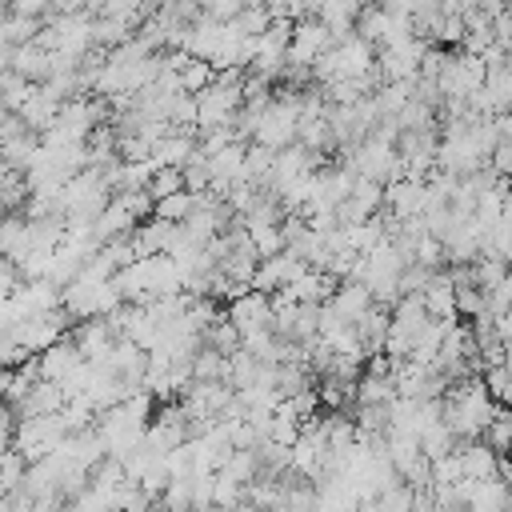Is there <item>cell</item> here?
Segmentation results:
<instances>
[{"label": "cell", "instance_id": "20", "mask_svg": "<svg viewBox=\"0 0 512 512\" xmlns=\"http://www.w3.org/2000/svg\"><path fill=\"white\" fill-rule=\"evenodd\" d=\"M320 328V304H296L292 316V344H312Z\"/></svg>", "mask_w": 512, "mask_h": 512}, {"label": "cell", "instance_id": "25", "mask_svg": "<svg viewBox=\"0 0 512 512\" xmlns=\"http://www.w3.org/2000/svg\"><path fill=\"white\" fill-rule=\"evenodd\" d=\"M12 176H16V172H12V168H8V164H4V160H0V188H4V184H8V180H12Z\"/></svg>", "mask_w": 512, "mask_h": 512}, {"label": "cell", "instance_id": "14", "mask_svg": "<svg viewBox=\"0 0 512 512\" xmlns=\"http://www.w3.org/2000/svg\"><path fill=\"white\" fill-rule=\"evenodd\" d=\"M200 348H212V352H220V356H232V352L240 348V336H236V328L220 316V320H212V324L200 332Z\"/></svg>", "mask_w": 512, "mask_h": 512}, {"label": "cell", "instance_id": "1", "mask_svg": "<svg viewBox=\"0 0 512 512\" xmlns=\"http://www.w3.org/2000/svg\"><path fill=\"white\" fill-rule=\"evenodd\" d=\"M224 320L236 328V336H240V340L268 332V324H272L268 296H260V292H244V296L228 300V304H224Z\"/></svg>", "mask_w": 512, "mask_h": 512}, {"label": "cell", "instance_id": "15", "mask_svg": "<svg viewBox=\"0 0 512 512\" xmlns=\"http://www.w3.org/2000/svg\"><path fill=\"white\" fill-rule=\"evenodd\" d=\"M508 440H512V424H508V408H496V416L484 424L480 432V444L492 452V456H508Z\"/></svg>", "mask_w": 512, "mask_h": 512}, {"label": "cell", "instance_id": "7", "mask_svg": "<svg viewBox=\"0 0 512 512\" xmlns=\"http://www.w3.org/2000/svg\"><path fill=\"white\" fill-rule=\"evenodd\" d=\"M324 304L336 312V320H344V324H356V320H360V316L372 308V296L364 292V284H356V280H340Z\"/></svg>", "mask_w": 512, "mask_h": 512}, {"label": "cell", "instance_id": "28", "mask_svg": "<svg viewBox=\"0 0 512 512\" xmlns=\"http://www.w3.org/2000/svg\"><path fill=\"white\" fill-rule=\"evenodd\" d=\"M204 512H224V508H204Z\"/></svg>", "mask_w": 512, "mask_h": 512}, {"label": "cell", "instance_id": "11", "mask_svg": "<svg viewBox=\"0 0 512 512\" xmlns=\"http://www.w3.org/2000/svg\"><path fill=\"white\" fill-rule=\"evenodd\" d=\"M188 376H192V384H228V356H220L212 348H200L188 360Z\"/></svg>", "mask_w": 512, "mask_h": 512}, {"label": "cell", "instance_id": "9", "mask_svg": "<svg viewBox=\"0 0 512 512\" xmlns=\"http://www.w3.org/2000/svg\"><path fill=\"white\" fill-rule=\"evenodd\" d=\"M420 304H424V316H428V320H444V324L456 320V312H452V284H448L444 272H436V276L424 284Z\"/></svg>", "mask_w": 512, "mask_h": 512}, {"label": "cell", "instance_id": "24", "mask_svg": "<svg viewBox=\"0 0 512 512\" xmlns=\"http://www.w3.org/2000/svg\"><path fill=\"white\" fill-rule=\"evenodd\" d=\"M484 168H488L492 176H500V180H508V168H512V140H496V148L488 152V160H484Z\"/></svg>", "mask_w": 512, "mask_h": 512}, {"label": "cell", "instance_id": "4", "mask_svg": "<svg viewBox=\"0 0 512 512\" xmlns=\"http://www.w3.org/2000/svg\"><path fill=\"white\" fill-rule=\"evenodd\" d=\"M332 48V40H328V32L308 16V20H296L292 24V40H288V64H300V68H312V60L320 56V52H328Z\"/></svg>", "mask_w": 512, "mask_h": 512}, {"label": "cell", "instance_id": "12", "mask_svg": "<svg viewBox=\"0 0 512 512\" xmlns=\"http://www.w3.org/2000/svg\"><path fill=\"white\" fill-rule=\"evenodd\" d=\"M464 512H508V484L504 480H480V484H472Z\"/></svg>", "mask_w": 512, "mask_h": 512}, {"label": "cell", "instance_id": "23", "mask_svg": "<svg viewBox=\"0 0 512 512\" xmlns=\"http://www.w3.org/2000/svg\"><path fill=\"white\" fill-rule=\"evenodd\" d=\"M240 0H212V4H200V16L212 20V24H232L240 16Z\"/></svg>", "mask_w": 512, "mask_h": 512}, {"label": "cell", "instance_id": "18", "mask_svg": "<svg viewBox=\"0 0 512 512\" xmlns=\"http://www.w3.org/2000/svg\"><path fill=\"white\" fill-rule=\"evenodd\" d=\"M176 84H180V92L184 96H196V92H204L208 84H212V68L204 64V60H184V68L176 72Z\"/></svg>", "mask_w": 512, "mask_h": 512}, {"label": "cell", "instance_id": "26", "mask_svg": "<svg viewBox=\"0 0 512 512\" xmlns=\"http://www.w3.org/2000/svg\"><path fill=\"white\" fill-rule=\"evenodd\" d=\"M4 384H8V372H0V396H4Z\"/></svg>", "mask_w": 512, "mask_h": 512}, {"label": "cell", "instance_id": "2", "mask_svg": "<svg viewBox=\"0 0 512 512\" xmlns=\"http://www.w3.org/2000/svg\"><path fill=\"white\" fill-rule=\"evenodd\" d=\"M424 48H428V44L416 40V36L380 48V52H376V72L384 76V84H392V80H416V64H420Z\"/></svg>", "mask_w": 512, "mask_h": 512}, {"label": "cell", "instance_id": "16", "mask_svg": "<svg viewBox=\"0 0 512 512\" xmlns=\"http://www.w3.org/2000/svg\"><path fill=\"white\" fill-rule=\"evenodd\" d=\"M224 480H232V484H240V488H248L256 476H260V464H256V456L252 452H232L220 468H216Z\"/></svg>", "mask_w": 512, "mask_h": 512}, {"label": "cell", "instance_id": "17", "mask_svg": "<svg viewBox=\"0 0 512 512\" xmlns=\"http://www.w3.org/2000/svg\"><path fill=\"white\" fill-rule=\"evenodd\" d=\"M188 212H192V192H176V196L152 200V220H160V224H184Z\"/></svg>", "mask_w": 512, "mask_h": 512}, {"label": "cell", "instance_id": "13", "mask_svg": "<svg viewBox=\"0 0 512 512\" xmlns=\"http://www.w3.org/2000/svg\"><path fill=\"white\" fill-rule=\"evenodd\" d=\"M244 232H248V244H252L256 260H272V256H280V252H284L280 224H252V228H244Z\"/></svg>", "mask_w": 512, "mask_h": 512}, {"label": "cell", "instance_id": "3", "mask_svg": "<svg viewBox=\"0 0 512 512\" xmlns=\"http://www.w3.org/2000/svg\"><path fill=\"white\" fill-rule=\"evenodd\" d=\"M68 340H72V348L80 352V360L92 364V368H100V364L108 360L112 344H116V336H112V328H108L104 320H80V324H72V328H68Z\"/></svg>", "mask_w": 512, "mask_h": 512}, {"label": "cell", "instance_id": "5", "mask_svg": "<svg viewBox=\"0 0 512 512\" xmlns=\"http://www.w3.org/2000/svg\"><path fill=\"white\" fill-rule=\"evenodd\" d=\"M328 56H332V72H336V80H360V76L372 68L376 48H368L360 36H348V40L332 44Z\"/></svg>", "mask_w": 512, "mask_h": 512}, {"label": "cell", "instance_id": "8", "mask_svg": "<svg viewBox=\"0 0 512 512\" xmlns=\"http://www.w3.org/2000/svg\"><path fill=\"white\" fill-rule=\"evenodd\" d=\"M132 228H136V220L124 212V204H120V200H108V204H104V212L92 220V236H96V244H108V240L132 236Z\"/></svg>", "mask_w": 512, "mask_h": 512}, {"label": "cell", "instance_id": "27", "mask_svg": "<svg viewBox=\"0 0 512 512\" xmlns=\"http://www.w3.org/2000/svg\"><path fill=\"white\" fill-rule=\"evenodd\" d=\"M4 16H8V4H0V24H4Z\"/></svg>", "mask_w": 512, "mask_h": 512}, {"label": "cell", "instance_id": "19", "mask_svg": "<svg viewBox=\"0 0 512 512\" xmlns=\"http://www.w3.org/2000/svg\"><path fill=\"white\" fill-rule=\"evenodd\" d=\"M144 192H148L152 200H164V196H176V192H184V172H180V168H156V172L148 176V184H144Z\"/></svg>", "mask_w": 512, "mask_h": 512}, {"label": "cell", "instance_id": "10", "mask_svg": "<svg viewBox=\"0 0 512 512\" xmlns=\"http://www.w3.org/2000/svg\"><path fill=\"white\" fill-rule=\"evenodd\" d=\"M332 288H336V280L332 276H324V272H312V268H304L284 292L296 300V304H324L328 296H332Z\"/></svg>", "mask_w": 512, "mask_h": 512}, {"label": "cell", "instance_id": "22", "mask_svg": "<svg viewBox=\"0 0 512 512\" xmlns=\"http://www.w3.org/2000/svg\"><path fill=\"white\" fill-rule=\"evenodd\" d=\"M24 472H28V464L20 460V452L4 448V452H0V496L16 492V488H20V480H24Z\"/></svg>", "mask_w": 512, "mask_h": 512}, {"label": "cell", "instance_id": "6", "mask_svg": "<svg viewBox=\"0 0 512 512\" xmlns=\"http://www.w3.org/2000/svg\"><path fill=\"white\" fill-rule=\"evenodd\" d=\"M80 364H84V360H80V352L72 348L68 336L56 340L52 348H44V352L36 356V372H40V380H48V384H64Z\"/></svg>", "mask_w": 512, "mask_h": 512}, {"label": "cell", "instance_id": "21", "mask_svg": "<svg viewBox=\"0 0 512 512\" xmlns=\"http://www.w3.org/2000/svg\"><path fill=\"white\" fill-rule=\"evenodd\" d=\"M232 28H236V36H248V40L264 36V28H268V12H264V4H244L240 16L232 20Z\"/></svg>", "mask_w": 512, "mask_h": 512}, {"label": "cell", "instance_id": "29", "mask_svg": "<svg viewBox=\"0 0 512 512\" xmlns=\"http://www.w3.org/2000/svg\"><path fill=\"white\" fill-rule=\"evenodd\" d=\"M0 220H4V212H0Z\"/></svg>", "mask_w": 512, "mask_h": 512}]
</instances>
